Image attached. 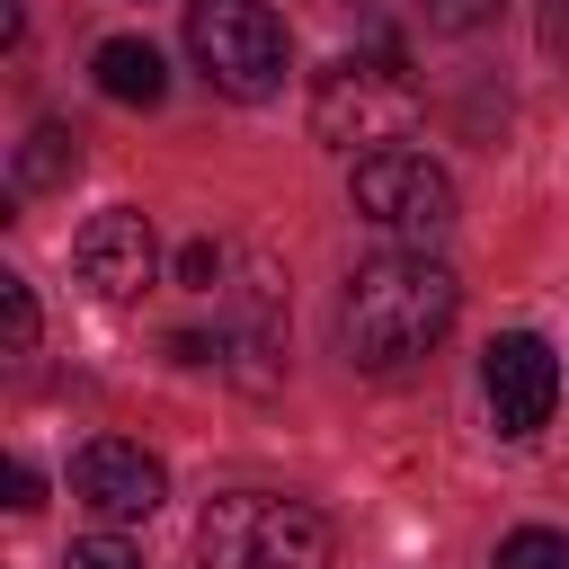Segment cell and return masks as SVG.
<instances>
[{
  "label": "cell",
  "mask_w": 569,
  "mask_h": 569,
  "mask_svg": "<svg viewBox=\"0 0 569 569\" xmlns=\"http://www.w3.org/2000/svg\"><path fill=\"white\" fill-rule=\"evenodd\" d=\"M453 311H462V284H453L445 258H427V249H382V258H365V267L347 276V293H338V356H347L356 373H400V365H418V356L453 329Z\"/></svg>",
  "instance_id": "6da1fadb"
},
{
  "label": "cell",
  "mask_w": 569,
  "mask_h": 569,
  "mask_svg": "<svg viewBox=\"0 0 569 569\" xmlns=\"http://www.w3.org/2000/svg\"><path fill=\"white\" fill-rule=\"evenodd\" d=\"M338 533L320 507L276 498V489H222L196 516V560L204 569H329Z\"/></svg>",
  "instance_id": "7a4b0ae2"
},
{
  "label": "cell",
  "mask_w": 569,
  "mask_h": 569,
  "mask_svg": "<svg viewBox=\"0 0 569 569\" xmlns=\"http://www.w3.org/2000/svg\"><path fill=\"white\" fill-rule=\"evenodd\" d=\"M187 53H196V71H204L222 98L258 107V98L284 89L293 36H284V18H276L267 0H187Z\"/></svg>",
  "instance_id": "3957f363"
},
{
  "label": "cell",
  "mask_w": 569,
  "mask_h": 569,
  "mask_svg": "<svg viewBox=\"0 0 569 569\" xmlns=\"http://www.w3.org/2000/svg\"><path fill=\"white\" fill-rule=\"evenodd\" d=\"M409 124H418V89L400 80L391 53H347V62H329L311 80V133L329 151L365 160V151H391Z\"/></svg>",
  "instance_id": "277c9868"
},
{
  "label": "cell",
  "mask_w": 569,
  "mask_h": 569,
  "mask_svg": "<svg viewBox=\"0 0 569 569\" xmlns=\"http://www.w3.org/2000/svg\"><path fill=\"white\" fill-rule=\"evenodd\" d=\"M347 196H356V213H365L391 249H436V240L453 231V178H445L427 151H409V142L365 151L356 178H347Z\"/></svg>",
  "instance_id": "5b68a950"
},
{
  "label": "cell",
  "mask_w": 569,
  "mask_h": 569,
  "mask_svg": "<svg viewBox=\"0 0 569 569\" xmlns=\"http://www.w3.org/2000/svg\"><path fill=\"white\" fill-rule=\"evenodd\" d=\"M71 498H80L98 525H142V516H160L169 471H160V453H142L133 436H98V445L71 453Z\"/></svg>",
  "instance_id": "8992f818"
},
{
  "label": "cell",
  "mask_w": 569,
  "mask_h": 569,
  "mask_svg": "<svg viewBox=\"0 0 569 569\" xmlns=\"http://www.w3.org/2000/svg\"><path fill=\"white\" fill-rule=\"evenodd\" d=\"M480 391H489L498 436H533V427L551 418V400H560V356H551V338H533V329L489 338V356H480Z\"/></svg>",
  "instance_id": "52a82bcc"
},
{
  "label": "cell",
  "mask_w": 569,
  "mask_h": 569,
  "mask_svg": "<svg viewBox=\"0 0 569 569\" xmlns=\"http://www.w3.org/2000/svg\"><path fill=\"white\" fill-rule=\"evenodd\" d=\"M71 267H80V284L98 293V302H133L151 276H160V240H151V213H133V204H107L80 240H71Z\"/></svg>",
  "instance_id": "ba28073f"
},
{
  "label": "cell",
  "mask_w": 569,
  "mask_h": 569,
  "mask_svg": "<svg viewBox=\"0 0 569 569\" xmlns=\"http://www.w3.org/2000/svg\"><path fill=\"white\" fill-rule=\"evenodd\" d=\"M89 71H98V89H107L116 107H160V98H169V71H160V53H151L142 36H107V44L89 53Z\"/></svg>",
  "instance_id": "9c48e42d"
},
{
  "label": "cell",
  "mask_w": 569,
  "mask_h": 569,
  "mask_svg": "<svg viewBox=\"0 0 569 569\" xmlns=\"http://www.w3.org/2000/svg\"><path fill=\"white\" fill-rule=\"evenodd\" d=\"M9 178H18V196L71 187V178H80V133H71V124H36V133L18 142V160H9Z\"/></svg>",
  "instance_id": "30bf717a"
},
{
  "label": "cell",
  "mask_w": 569,
  "mask_h": 569,
  "mask_svg": "<svg viewBox=\"0 0 569 569\" xmlns=\"http://www.w3.org/2000/svg\"><path fill=\"white\" fill-rule=\"evenodd\" d=\"M489 569H569V533H551V525H516V533L498 542Z\"/></svg>",
  "instance_id": "8fae6325"
},
{
  "label": "cell",
  "mask_w": 569,
  "mask_h": 569,
  "mask_svg": "<svg viewBox=\"0 0 569 569\" xmlns=\"http://www.w3.org/2000/svg\"><path fill=\"white\" fill-rule=\"evenodd\" d=\"M0 329H9V356L36 347V293H27V276H0Z\"/></svg>",
  "instance_id": "7c38bea8"
},
{
  "label": "cell",
  "mask_w": 569,
  "mask_h": 569,
  "mask_svg": "<svg viewBox=\"0 0 569 569\" xmlns=\"http://www.w3.org/2000/svg\"><path fill=\"white\" fill-rule=\"evenodd\" d=\"M231 276V249H213V240H187L178 249V284H196V293H213Z\"/></svg>",
  "instance_id": "4fadbf2b"
},
{
  "label": "cell",
  "mask_w": 569,
  "mask_h": 569,
  "mask_svg": "<svg viewBox=\"0 0 569 569\" xmlns=\"http://www.w3.org/2000/svg\"><path fill=\"white\" fill-rule=\"evenodd\" d=\"M62 569H142V551H133V542H116V533H89V542H71V551H62Z\"/></svg>",
  "instance_id": "5bb4252c"
},
{
  "label": "cell",
  "mask_w": 569,
  "mask_h": 569,
  "mask_svg": "<svg viewBox=\"0 0 569 569\" xmlns=\"http://www.w3.org/2000/svg\"><path fill=\"white\" fill-rule=\"evenodd\" d=\"M489 9H498V0H418V18H427V27H445V36H471Z\"/></svg>",
  "instance_id": "9a60e30c"
},
{
  "label": "cell",
  "mask_w": 569,
  "mask_h": 569,
  "mask_svg": "<svg viewBox=\"0 0 569 569\" xmlns=\"http://www.w3.org/2000/svg\"><path fill=\"white\" fill-rule=\"evenodd\" d=\"M9 507H18V516L44 507V471H36V462H9Z\"/></svg>",
  "instance_id": "2e32d148"
},
{
  "label": "cell",
  "mask_w": 569,
  "mask_h": 569,
  "mask_svg": "<svg viewBox=\"0 0 569 569\" xmlns=\"http://www.w3.org/2000/svg\"><path fill=\"white\" fill-rule=\"evenodd\" d=\"M542 53L569 62V0H542Z\"/></svg>",
  "instance_id": "e0dca14e"
}]
</instances>
